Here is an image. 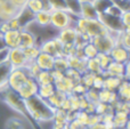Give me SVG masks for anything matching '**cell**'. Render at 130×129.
Wrapping results in <instances>:
<instances>
[{
	"mask_svg": "<svg viewBox=\"0 0 130 129\" xmlns=\"http://www.w3.org/2000/svg\"><path fill=\"white\" fill-rule=\"evenodd\" d=\"M90 2L92 4V6L95 7V9L98 14L105 13L108 7L112 5V0H91Z\"/></svg>",
	"mask_w": 130,
	"mask_h": 129,
	"instance_id": "obj_31",
	"label": "cell"
},
{
	"mask_svg": "<svg viewBox=\"0 0 130 129\" xmlns=\"http://www.w3.org/2000/svg\"><path fill=\"white\" fill-rule=\"evenodd\" d=\"M8 1L10 2V4H13L17 9H21V8H23V7H25L27 0H8Z\"/></svg>",
	"mask_w": 130,
	"mask_h": 129,
	"instance_id": "obj_50",
	"label": "cell"
},
{
	"mask_svg": "<svg viewBox=\"0 0 130 129\" xmlns=\"http://www.w3.org/2000/svg\"><path fill=\"white\" fill-rule=\"evenodd\" d=\"M5 129H24V125L21 119L10 118L5 123Z\"/></svg>",
	"mask_w": 130,
	"mask_h": 129,
	"instance_id": "obj_37",
	"label": "cell"
},
{
	"mask_svg": "<svg viewBox=\"0 0 130 129\" xmlns=\"http://www.w3.org/2000/svg\"><path fill=\"white\" fill-rule=\"evenodd\" d=\"M27 78H30L27 75L26 71L24 68L21 69H11V71L9 72L8 79H7L6 86H8L10 89L17 91L18 89L22 87V85L27 80Z\"/></svg>",
	"mask_w": 130,
	"mask_h": 129,
	"instance_id": "obj_8",
	"label": "cell"
},
{
	"mask_svg": "<svg viewBox=\"0 0 130 129\" xmlns=\"http://www.w3.org/2000/svg\"><path fill=\"white\" fill-rule=\"evenodd\" d=\"M82 52H83V56H85V58H94V57L97 56V54H98V50H97V48L94 46V43L92 42H87L85 46L82 47Z\"/></svg>",
	"mask_w": 130,
	"mask_h": 129,
	"instance_id": "obj_32",
	"label": "cell"
},
{
	"mask_svg": "<svg viewBox=\"0 0 130 129\" xmlns=\"http://www.w3.org/2000/svg\"><path fill=\"white\" fill-rule=\"evenodd\" d=\"M24 69H25V71H26L27 75H29L30 78H33V79H36L38 73L41 71L40 69L38 68V65L36 64V62H30V63H27Z\"/></svg>",
	"mask_w": 130,
	"mask_h": 129,
	"instance_id": "obj_40",
	"label": "cell"
},
{
	"mask_svg": "<svg viewBox=\"0 0 130 129\" xmlns=\"http://www.w3.org/2000/svg\"><path fill=\"white\" fill-rule=\"evenodd\" d=\"M83 96H85L86 100H87L89 103H94V104H97V103H98V90H97V89L88 88Z\"/></svg>",
	"mask_w": 130,
	"mask_h": 129,
	"instance_id": "obj_41",
	"label": "cell"
},
{
	"mask_svg": "<svg viewBox=\"0 0 130 129\" xmlns=\"http://www.w3.org/2000/svg\"><path fill=\"white\" fill-rule=\"evenodd\" d=\"M0 100L4 101L9 107L14 110V111L18 112L20 114H22L34 129H41L40 125L38 122L33 120L30 116L29 111H27L26 104H25V100H23L20 95L17 94V91L10 89L8 86H5L0 89Z\"/></svg>",
	"mask_w": 130,
	"mask_h": 129,
	"instance_id": "obj_1",
	"label": "cell"
},
{
	"mask_svg": "<svg viewBox=\"0 0 130 129\" xmlns=\"http://www.w3.org/2000/svg\"><path fill=\"white\" fill-rule=\"evenodd\" d=\"M55 90H56V88H55V85L53 84V82H50V84H45V85H39L38 94H37V95L47 101L48 98L54 94Z\"/></svg>",
	"mask_w": 130,
	"mask_h": 129,
	"instance_id": "obj_23",
	"label": "cell"
},
{
	"mask_svg": "<svg viewBox=\"0 0 130 129\" xmlns=\"http://www.w3.org/2000/svg\"><path fill=\"white\" fill-rule=\"evenodd\" d=\"M9 30H21L20 24H18L17 18L13 17L8 21H2L1 24H0V33H5V32L9 31Z\"/></svg>",
	"mask_w": 130,
	"mask_h": 129,
	"instance_id": "obj_26",
	"label": "cell"
},
{
	"mask_svg": "<svg viewBox=\"0 0 130 129\" xmlns=\"http://www.w3.org/2000/svg\"><path fill=\"white\" fill-rule=\"evenodd\" d=\"M5 48H7V47H6V45H5V41H4V38H2V34L0 33V50L5 49Z\"/></svg>",
	"mask_w": 130,
	"mask_h": 129,
	"instance_id": "obj_52",
	"label": "cell"
},
{
	"mask_svg": "<svg viewBox=\"0 0 130 129\" xmlns=\"http://www.w3.org/2000/svg\"><path fill=\"white\" fill-rule=\"evenodd\" d=\"M86 69H87L88 72L92 73V74H102V73H103V70H102V68H101V65H99L96 57H94V58H88L87 61H86Z\"/></svg>",
	"mask_w": 130,
	"mask_h": 129,
	"instance_id": "obj_28",
	"label": "cell"
},
{
	"mask_svg": "<svg viewBox=\"0 0 130 129\" xmlns=\"http://www.w3.org/2000/svg\"><path fill=\"white\" fill-rule=\"evenodd\" d=\"M76 36H78V32L74 29V26H69L63 30H59L57 38L63 45H74Z\"/></svg>",
	"mask_w": 130,
	"mask_h": 129,
	"instance_id": "obj_15",
	"label": "cell"
},
{
	"mask_svg": "<svg viewBox=\"0 0 130 129\" xmlns=\"http://www.w3.org/2000/svg\"><path fill=\"white\" fill-rule=\"evenodd\" d=\"M25 6L34 14H37L38 11L43 10V6H42V1L41 0H27Z\"/></svg>",
	"mask_w": 130,
	"mask_h": 129,
	"instance_id": "obj_39",
	"label": "cell"
},
{
	"mask_svg": "<svg viewBox=\"0 0 130 129\" xmlns=\"http://www.w3.org/2000/svg\"><path fill=\"white\" fill-rule=\"evenodd\" d=\"M36 64L38 65V68L42 71H52L54 69V62H55V57L52 56L49 54L40 52L39 55L36 58Z\"/></svg>",
	"mask_w": 130,
	"mask_h": 129,
	"instance_id": "obj_14",
	"label": "cell"
},
{
	"mask_svg": "<svg viewBox=\"0 0 130 129\" xmlns=\"http://www.w3.org/2000/svg\"><path fill=\"white\" fill-rule=\"evenodd\" d=\"M103 81H104L103 74H95L94 82H92V87H91V88L97 89V90L102 89V88H103Z\"/></svg>",
	"mask_w": 130,
	"mask_h": 129,
	"instance_id": "obj_45",
	"label": "cell"
},
{
	"mask_svg": "<svg viewBox=\"0 0 130 129\" xmlns=\"http://www.w3.org/2000/svg\"><path fill=\"white\" fill-rule=\"evenodd\" d=\"M66 97H67L66 94L62 93V91H59V90H55L54 94L47 100V103L55 110L61 109L63 103H64V101L66 100Z\"/></svg>",
	"mask_w": 130,
	"mask_h": 129,
	"instance_id": "obj_21",
	"label": "cell"
},
{
	"mask_svg": "<svg viewBox=\"0 0 130 129\" xmlns=\"http://www.w3.org/2000/svg\"><path fill=\"white\" fill-rule=\"evenodd\" d=\"M38 87L36 79L33 78H27V80L22 85L20 89L17 90V94L23 98V100H29L38 94Z\"/></svg>",
	"mask_w": 130,
	"mask_h": 129,
	"instance_id": "obj_11",
	"label": "cell"
},
{
	"mask_svg": "<svg viewBox=\"0 0 130 129\" xmlns=\"http://www.w3.org/2000/svg\"><path fill=\"white\" fill-rule=\"evenodd\" d=\"M54 129H67V123L66 125H55Z\"/></svg>",
	"mask_w": 130,
	"mask_h": 129,
	"instance_id": "obj_53",
	"label": "cell"
},
{
	"mask_svg": "<svg viewBox=\"0 0 130 129\" xmlns=\"http://www.w3.org/2000/svg\"><path fill=\"white\" fill-rule=\"evenodd\" d=\"M96 58H97V61H98L99 65H101V68H102V70L103 71L105 70V69L108 66V64L112 62L110 55L106 54V53H98L97 56H96Z\"/></svg>",
	"mask_w": 130,
	"mask_h": 129,
	"instance_id": "obj_38",
	"label": "cell"
},
{
	"mask_svg": "<svg viewBox=\"0 0 130 129\" xmlns=\"http://www.w3.org/2000/svg\"><path fill=\"white\" fill-rule=\"evenodd\" d=\"M7 57H8V48L0 50V64L7 62Z\"/></svg>",
	"mask_w": 130,
	"mask_h": 129,
	"instance_id": "obj_51",
	"label": "cell"
},
{
	"mask_svg": "<svg viewBox=\"0 0 130 129\" xmlns=\"http://www.w3.org/2000/svg\"><path fill=\"white\" fill-rule=\"evenodd\" d=\"M120 18H121V22H122V24H123L124 29L130 30V11H124V13H122Z\"/></svg>",
	"mask_w": 130,
	"mask_h": 129,
	"instance_id": "obj_48",
	"label": "cell"
},
{
	"mask_svg": "<svg viewBox=\"0 0 130 129\" xmlns=\"http://www.w3.org/2000/svg\"><path fill=\"white\" fill-rule=\"evenodd\" d=\"M53 121L55 122V125H66L69 122V112L64 111L62 109L55 110Z\"/></svg>",
	"mask_w": 130,
	"mask_h": 129,
	"instance_id": "obj_29",
	"label": "cell"
},
{
	"mask_svg": "<svg viewBox=\"0 0 130 129\" xmlns=\"http://www.w3.org/2000/svg\"><path fill=\"white\" fill-rule=\"evenodd\" d=\"M118 95V98L119 101H122V102H129L130 100V86H129V80L122 79L121 82H120L118 89L115 90Z\"/></svg>",
	"mask_w": 130,
	"mask_h": 129,
	"instance_id": "obj_20",
	"label": "cell"
},
{
	"mask_svg": "<svg viewBox=\"0 0 130 129\" xmlns=\"http://www.w3.org/2000/svg\"><path fill=\"white\" fill-rule=\"evenodd\" d=\"M37 45V37L29 31L27 29L21 30L20 33V43H18V48L24 49V48L31 47V46Z\"/></svg>",
	"mask_w": 130,
	"mask_h": 129,
	"instance_id": "obj_17",
	"label": "cell"
},
{
	"mask_svg": "<svg viewBox=\"0 0 130 129\" xmlns=\"http://www.w3.org/2000/svg\"><path fill=\"white\" fill-rule=\"evenodd\" d=\"M52 7V10H66L64 0H48Z\"/></svg>",
	"mask_w": 130,
	"mask_h": 129,
	"instance_id": "obj_44",
	"label": "cell"
},
{
	"mask_svg": "<svg viewBox=\"0 0 130 129\" xmlns=\"http://www.w3.org/2000/svg\"><path fill=\"white\" fill-rule=\"evenodd\" d=\"M80 17L87 18V20H97L98 18V13L96 11L95 7L90 1L81 2V10H80Z\"/></svg>",
	"mask_w": 130,
	"mask_h": 129,
	"instance_id": "obj_19",
	"label": "cell"
},
{
	"mask_svg": "<svg viewBox=\"0 0 130 129\" xmlns=\"http://www.w3.org/2000/svg\"><path fill=\"white\" fill-rule=\"evenodd\" d=\"M115 42H117V45H120L122 47L129 49V31L128 30H124V31L118 33L115 36Z\"/></svg>",
	"mask_w": 130,
	"mask_h": 129,
	"instance_id": "obj_33",
	"label": "cell"
},
{
	"mask_svg": "<svg viewBox=\"0 0 130 129\" xmlns=\"http://www.w3.org/2000/svg\"><path fill=\"white\" fill-rule=\"evenodd\" d=\"M102 74L103 77H115L119 79L129 80V62L123 64L112 61Z\"/></svg>",
	"mask_w": 130,
	"mask_h": 129,
	"instance_id": "obj_6",
	"label": "cell"
},
{
	"mask_svg": "<svg viewBox=\"0 0 130 129\" xmlns=\"http://www.w3.org/2000/svg\"><path fill=\"white\" fill-rule=\"evenodd\" d=\"M106 14H110V15H112V16H117V17H120V16L122 15V11L120 10L119 8H118L117 6H114V5H111L110 7L107 8V10L105 11Z\"/></svg>",
	"mask_w": 130,
	"mask_h": 129,
	"instance_id": "obj_49",
	"label": "cell"
},
{
	"mask_svg": "<svg viewBox=\"0 0 130 129\" xmlns=\"http://www.w3.org/2000/svg\"><path fill=\"white\" fill-rule=\"evenodd\" d=\"M18 10L20 9H17L8 0H5L4 2L0 4V20H1V22L2 21H8L10 18L15 17L17 15Z\"/></svg>",
	"mask_w": 130,
	"mask_h": 129,
	"instance_id": "obj_16",
	"label": "cell"
},
{
	"mask_svg": "<svg viewBox=\"0 0 130 129\" xmlns=\"http://www.w3.org/2000/svg\"><path fill=\"white\" fill-rule=\"evenodd\" d=\"M27 111L31 118L36 122H45V121H53L55 114V109H53L47 101L36 95L33 97L25 100Z\"/></svg>",
	"mask_w": 130,
	"mask_h": 129,
	"instance_id": "obj_2",
	"label": "cell"
},
{
	"mask_svg": "<svg viewBox=\"0 0 130 129\" xmlns=\"http://www.w3.org/2000/svg\"><path fill=\"white\" fill-rule=\"evenodd\" d=\"M74 29L76 30L78 33L86 34L90 40L95 37L104 36V34L108 33L106 27L98 20H87V18L80 17V16L75 18Z\"/></svg>",
	"mask_w": 130,
	"mask_h": 129,
	"instance_id": "obj_3",
	"label": "cell"
},
{
	"mask_svg": "<svg viewBox=\"0 0 130 129\" xmlns=\"http://www.w3.org/2000/svg\"><path fill=\"white\" fill-rule=\"evenodd\" d=\"M76 16H73L66 10L50 11V25L56 30H63L65 27L74 26Z\"/></svg>",
	"mask_w": 130,
	"mask_h": 129,
	"instance_id": "obj_4",
	"label": "cell"
},
{
	"mask_svg": "<svg viewBox=\"0 0 130 129\" xmlns=\"http://www.w3.org/2000/svg\"><path fill=\"white\" fill-rule=\"evenodd\" d=\"M115 36L117 34H113V33H106L104 36H99V37H95L90 40V42L94 43V46L97 48L98 53H108L111 52L113 47L117 45L115 42Z\"/></svg>",
	"mask_w": 130,
	"mask_h": 129,
	"instance_id": "obj_7",
	"label": "cell"
},
{
	"mask_svg": "<svg viewBox=\"0 0 130 129\" xmlns=\"http://www.w3.org/2000/svg\"><path fill=\"white\" fill-rule=\"evenodd\" d=\"M54 69L58 70L61 72H64L69 69V64H67V58L66 56H57L55 57V62H54Z\"/></svg>",
	"mask_w": 130,
	"mask_h": 129,
	"instance_id": "obj_34",
	"label": "cell"
},
{
	"mask_svg": "<svg viewBox=\"0 0 130 129\" xmlns=\"http://www.w3.org/2000/svg\"><path fill=\"white\" fill-rule=\"evenodd\" d=\"M36 81L38 85H45V84H50L53 82V78L50 74V71H42L38 73V75L36 77Z\"/></svg>",
	"mask_w": 130,
	"mask_h": 129,
	"instance_id": "obj_35",
	"label": "cell"
},
{
	"mask_svg": "<svg viewBox=\"0 0 130 129\" xmlns=\"http://www.w3.org/2000/svg\"><path fill=\"white\" fill-rule=\"evenodd\" d=\"M65 6H66V11H69L73 16H80L81 10V1L80 0H64Z\"/></svg>",
	"mask_w": 130,
	"mask_h": 129,
	"instance_id": "obj_25",
	"label": "cell"
},
{
	"mask_svg": "<svg viewBox=\"0 0 130 129\" xmlns=\"http://www.w3.org/2000/svg\"><path fill=\"white\" fill-rule=\"evenodd\" d=\"M67 129H87L83 123L79 122L76 119H72L67 122Z\"/></svg>",
	"mask_w": 130,
	"mask_h": 129,
	"instance_id": "obj_47",
	"label": "cell"
},
{
	"mask_svg": "<svg viewBox=\"0 0 130 129\" xmlns=\"http://www.w3.org/2000/svg\"><path fill=\"white\" fill-rule=\"evenodd\" d=\"M94 78H95V74H92V73L86 71V72L81 73L80 84L83 85V86H85L87 89L88 88H91V87H92V82H94Z\"/></svg>",
	"mask_w": 130,
	"mask_h": 129,
	"instance_id": "obj_36",
	"label": "cell"
},
{
	"mask_svg": "<svg viewBox=\"0 0 130 129\" xmlns=\"http://www.w3.org/2000/svg\"><path fill=\"white\" fill-rule=\"evenodd\" d=\"M20 33H21V30H9V31L2 33L5 45H6V47L8 49L18 47V43H20Z\"/></svg>",
	"mask_w": 130,
	"mask_h": 129,
	"instance_id": "obj_18",
	"label": "cell"
},
{
	"mask_svg": "<svg viewBox=\"0 0 130 129\" xmlns=\"http://www.w3.org/2000/svg\"><path fill=\"white\" fill-rule=\"evenodd\" d=\"M86 91H87V88L83 85H81L80 82L74 85L73 89H72V94H74L76 96H83L86 94Z\"/></svg>",
	"mask_w": 130,
	"mask_h": 129,
	"instance_id": "obj_46",
	"label": "cell"
},
{
	"mask_svg": "<svg viewBox=\"0 0 130 129\" xmlns=\"http://www.w3.org/2000/svg\"><path fill=\"white\" fill-rule=\"evenodd\" d=\"M34 23L40 26H48L50 25V11L41 10L34 14Z\"/></svg>",
	"mask_w": 130,
	"mask_h": 129,
	"instance_id": "obj_24",
	"label": "cell"
},
{
	"mask_svg": "<svg viewBox=\"0 0 130 129\" xmlns=\"http://www.w3.org/2000/svg\"><path fill=\"white\" fill-rule=\"evenodd\" d=\"M113 126L117 129H124L128 126V113L127 112H114L113 113Z\"/></svg>",
	"mask_w": 130,
	"mask_h": 129,
	"instance_id": "obj_22",
	"label": "cell"
},
{
	"mask_svg": "<svg viewBox=\"0 0 130 129\" xmlns=\"http://www.w3.org/2000/svg\"><path fill=\"white\" fill-rule=\"evenodd\" d=\"M7 62L11 65L13 69H21L25 68L27 64V61L25 58V55L23 53V49L16 47L8 49V57H7Z\"/></svg>",
	"mask_w": 130,
	"mask_h": 129,
	"instance_id": "obj_9",
	"label": "cell"
},
{
	"mask_svg": "<svg viewBox=\"0 0 130 129\" xmlns=\"http://www.w3.org/2000/svg\"><path fill=\"white\" fill-rule=\"evenodd\" d=\"M81 2H85V1H91V0H80Z\"/></svg>",
	"mask_w": 130,
	"mask_h": 129,
	"instance_id": "obj_54",
	"label": "cell"
},
{
	"mask_svg": "<svg viewBox=\"0 0 130 129\" xmlns=\"http://www.w3.org/2000/svg\"><path fill=\"white\" fill-rule=\"evenodd\" d=\"M97 20L106 27V30H107L110 33L118 34L126 30L121 22V18L117 17V16H112V15H110V14L102 13V14H98V18H97Z\"/></svg>",
	"mask_w": 130,
	"mask_h": 129,
	"instance_id": "obj_5",
	"label": "cell"
},
{
	"mask_svg": "<svg viewBox=\"0 0 130 129\" xmlns=\"http://www.w3.org/2000/svg\"><path fill=\"white\" fill-rule=\"evenodd\" d=\"M111 59L118 63H128L129 62V49L122 47L120 45H115L108 53Z\"/></svg>",
	"mask_w": 130,
	"mask_h": 129,
	"instance_id": "obj_12",
	"label": "cell"
},
{
	"mask_svg": "<svg viewBox=\"0 0 130 129\" xmlns=\"http://www.w3.org/2000/svg\"><path fill=\"white\" fill-rule=\"evenodd\" d=\"M112 4L117 6L122 13L130 11V0H112Z\"/></svg>",
	"mask_w": 130,
	"mask_h": 129,
	"instance_id": "obj_43",
	"label": "cell"
},
{
	"mask_svg": "<svg viewBox=\"0 0 130 129\" xmlns=\"http://www.w3.org/2000/svg\"><path fill=\"white\" fill-rule=\"evenodd\" d=\"M122 79L115 77H104V81H103V88L107 89L110 91H115L119 87L120 82Z\"/></svg>",
	"mask_w": 130,
	"mask_h": 129,
	"instance_id": "obj_27",
	"label": "cell"
},
{
	"mask_svg": "<svg viewBox=\"0 0 130 129\" xmlns=\"http://www.w3.org/2000/svg\"><path fill=\"white\" fill-rule=\"evenodd\" d=\"M65 77H67L69 79H71L72 81L74 82V84H78V82H80V78H81V73L79 72V71L74 70V69H67L66 71H65Z\"/></svg>",
	"mask_w": 130,
	"mask_h": 129,
	"instance_id": "obj_42",
	"label": "cell"
},
{
	"mask_svg": "<svg viewBox=\"0 0 130 129\" xmlns=\"http://www.w3.org/2000/svg\"><path fill=\"white\" fill-rule=\"evenodd\" d=\"M39 48H40V52L46 53V54H49L54 57L62 56V55H63V53H62L63 43L58 40L57 37L56 38L49 39V40H46L45 42H42L40 46H39Z\"/></svg>",
	"mask_w": 130,
	"mask_h": 129,
	"instance_id": "obj_10",
	"label": "cell"
},
{
	"mask_svg": "<svg viewBox=\"0 0 130 129\" xmlns=\"http://www.w3.org/2000/svg\"><path fill=\"white\" fill-rule=\"evenodd\" d=\"M16 18H17V21H18L21 30L27 29V26H29L31 23L34 22V13H32V11L25 6L18 10L17 15H16Z\"/></svg>",
	"mask_w": 130,
	"mask_h": 129,
	"instance_id": "obj_13",
	"label": "cell"
},
{
	"mask_svg": "<svg viewBox=\"0 0 130 129\" xmlns=\"http://www.w3.org/2000/svg\"><path fill=\"white\" fill-rule=\"evenodd\" d=\"M23 53H24V55H25V58H26L27 63H30V62L36 61L37 56H38L39 53H40V48H39L38 45H34V46H31V47L24 48Z\"/></svg>",
	"mask_w": 130,
	"mask_h": 129,
	"instance_id": "obj_30",
	"label": "cell"
}]
</instances>
